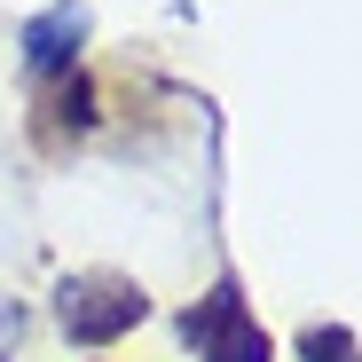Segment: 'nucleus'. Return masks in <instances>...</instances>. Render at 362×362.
Segmentation results:
<instances>
[{"instance_id":"f257e3e1","label":"nucleus","mask_w":362,"mask_h":362,"mask_svg":"<svg viewBox=\"0 0 362 362\" xmlns=\"http://www.w3.org/2000/svg\"><path fill=\"white\" fill-rule=\"evenodd\" d=\"M142 315H150V291L134 276H118V268H79V276L55 284V323H64L71 346H110Z\"/></svg>"},{"instance_id":"f03ea898","label":"nucleus","mask_w":362,"mask_h":362,"mask_svg":"<svg viewBox=\"0 0 362 362\" xmlns=\"http://www.w3.org/2000/svg\"><path fill=\"white\" fill-rule=\"evenodd\" d=\"M181 339L197 346V362H276V346H268V331L252 323V308H245V291H236V276H221L189 315H181Z\"/></svg>"},{"instance_id":"7ed1b4c3","label":"nucleus","mask_w":362,"mask_h":362,"mask_svg":"<svg viewBox=\"0 0 362 362\" xmlns=\"http://www.w3.org/2000/svg\"><path fill=\"white\" fill-rule=\"evenodd\" d=\"M87 32H95L87 0H47V8L24 24V71H32V79H71Z\"/></svg>"},{"instance_id":"20e7f679","label":"nucleus","mask_w":362,"mask_h":362,"mask_svg":"<svg viewBox=\"0 0 362 362\" xmlns=\"http://www.w3.org/2000/svg\"><path fill=\"white\" fill-rule=\"evenodd\" d=\"M299 354H308V362H362L354 331H339V323H315V331H299Z\"/></svg>"},{"instance_id":"39448f33","label":"nucleus","mask_w":362,"mask_h":362,"mask_svg":"<svg viewBox=\"0 0 362 362\" xmlns=\"http://www.w3.org/2000/svg\"><path fill=\"white\" fill-rule=\"evenodd\" d=\"M55 110H64V118H71V134H79L87 118H95V87H87V79L71 71V87H64V103H55Z\"/></svg>"}]
</instances>
